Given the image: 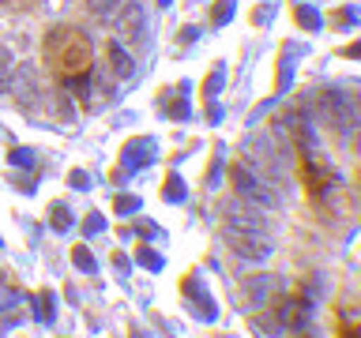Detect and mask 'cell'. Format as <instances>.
Returning a JSON list of instances; mask_svg holds the SVG:
<instances>
[{
	"mask_svg": "<svg viewBox=\"0 0 361 338\" xmlns=\"http://www.w3.org/2000/svg\"><path fill=\"white\" fill-rule=\"evenodd\" d=\"M72 259H75V267H79V270H87V275L94 270V256H90L87 248H75V252H72Z\"/></svg>",
	"mask_w": 361,
	"mask_h": 338,
	"instance_id": "cell-16",
	"label": "cell"
},
{
	"mask_svg": "<svg viewBox=\"0 0 361 338\" xmlns=\"http://www.w3.org/2000/svg\"><path fill=\"white\" fill-rule=\"evenodd\" d=\"M113 27H117L121 42H140L143 38V8L140 4H124L121 15L113 19Z\"/></svg>",
	"mask_w": 361,
	"mask_h": 338,
	"instance_id": "cell-8",
	"label": "cell"
},
{
	"mask_svg": "<svg viewBox=\"0 0 361 338\" xmlns=\"http://www.w3.org/2000/svg\"><path fill=\"white\" fill-rule=\"evenodd\" d=\"M11 162H16V165H27L30 154H27V151H16V154H11Z\"/></svg>",
	"mask_w": 361,
	"mask_h": 338,
	"instance_id": "cell-25",
	"label": "cell"
},
{
	"mask_svg": "<svg viewBox=\"0 0 361 338\" xmlns=\"http://www.w3.org/2000/svg\"><path fill=\"white\" fill-rule=\"evenodd\" d=\"M346 56H361V42H357V45H350V49H346Z\"/></svg>",
	"mask_w": 361,
	"mask_h": 338,
	"instance_id": "cell-28",
	"label": "cell"
},
{
	"mask_svg": "<svg viewBox=\"0 0 361 338\" xmlns=\"http://www.w3.org/2000/svg\"><path fill=\"white\" fill-rule=\"evenodd\" d=\"M275 289H279V278L248 275V278H241V286H237V304L248 308V312H256V308H264V304L275 297Z\"/></svg>",
	"mask_w": 361,
	"mask_h": 338,
	"instance_id": "cell-5",
	"label": "cell"
},
{
	"mask_svg": "<svg viewBox=\"0 0 361 338\" xmlns=\"http://www.w3.org/2000/svg\"><path fill=\"white\" fill-rule=\"evenodd\" d=\"M121 8H124V0H102V4L94 8V15H98V19H109L113 11L121 15Z\"/></svg>",
	"mask_w": 361,
	"mask_h": 338,
	"instance_id": "cell-15",
	"label": "cell"
},
{
	"mask_svg": "<svg viewBox=\"0 0 361 338\" xmlns=\"http://www.w3.org/2000/svg\"><path fill=\"white\" fill-rule=\"evenodd\" d=\"M49 225H53L56 233L72 230V211H68L64 203H53V207H49Z\"/></svg>",
	"mask_w": 361,
	"mask_h": 338,
	"instance_id": "cell-11",
	"label": "cell"
},
{
	"mask_svg": "<svg viewBox=\"0 0 361 338\" xmlns=\"http://www.w3.org/2000/svg\"><path fill=\"white\" fill-rule=\"evenodd\" d=\"M72 184H75V188H87V177L79 173V169H75V173H72Z\"/></svg>",
	"mask_w": 361,
	"mask_h": 338,
	"instance_id": "cell-26",
	"label": "cell"
},
{
	"mask_svg": "<svg viewBox=\"0 0 361 338\" xmlns=\"http://www.w3.org/2000/svg\"><path fill=\"white\" fill-rule=\"evenodd\" d=\"M102 225H106V222H102V214H90V218L83 222V230H87V237H90V233H102Z\"/></svg>",
	"mask_w": 361,
	"mask_h": 338,
	"instance_id": "cell-21",
	"label": "cell"
},
{
	"mask_svg": "<svg viewBox=\"0 0 361 338\" xmlns=\"http://www.w3.org/2000/svg\"><path fill=\"white\" fill-rule=\"evenodd\" d=\"M230 15H233V4H230V0H222V4L214 8V23H226Z\"/></svg>",
	"mask_w": 361,
	"mask_h": 338,
	"instance_id": "cell-20",
	"label": "cell"
},
{
	"mask_svg": "<svg viewBox=\"0 0 361 338\" xmlns=\"http://www.w3.org/2000/svg\"><path fill=\"white\" fill-rule=\"evenodd\" d=\"M11 72H16V64H11V53L0 45V87H8L11 83Z\"/></svg>",
	"mask_w": 361,
	"mask_h": 338,
	"instance_id": "cell-13",
	"label": "cell"
},
{
	"mask_svg": "<svg viewBox=\"0 0 361 338\" xmlns=\"http://www.w3.org/2000/svg\"><path fill=\"white\" fill-rule=\"evenodd\" d=\"M16 323H19V315H11V320L0 323V338H4V331H8V327H16Z\"/></svg>",
	"mask_w": 361,
	"mask_h": 338,
	"instance_id": "cell-27",
	"label": "cell"
},
{
	"mask_svg": "<svg viewBox=\"0 0 361 338\" xmlns=\"http://www.w3.org/2000/svg\"><path fill=\"white\" fill-rule=\"evenodd\" d=\"M271 312L279 315L282 331H293V327H305L312 315V301L309 297H279V301H267Z\"/></svg>",
	"mask_w": 361,
	"mask_h": 338,
	"instance_id": "cell-6",
	"label": "cell"
},
{
	"mask_svg": "<svg viewBox=\"0 0 361 338\" xmlns=\"http://www.w3.org/2000/svg\"><path fill=\"white\" fill-rule=\"evenodd\" d=\"M169 117H177V120H185V117H188V106H185V98L169 106Z\"/></svg>",
	"mask_w": 361,
	"mask_h": 338,
	"instance_id": "cell-22",
	"label": "cell"
},
{
	"mask_svg": "<svg viewBox=\"0 0 361 338\" xmlns=\"http://www.w3.org/2000/svg\"><path fill=\"white\" fill-rule=\"evenodd\" d=\"M147 162H154V143L151 139H132L124 151V169H140Z\"/></svg>",
	"mask_w": 361,
	"mask_h": 338,
	"instance_id": "cell-10",
	"label": "cell"
},
{
	"mask_svg": "<svg viewBox=\"0 0 361 338\" xmlns=\"http://www.w3.org/2000/svg\"><path fill=\"white\" fill-rule=\"evenodd\" d=\"M256 327H259V334H282V323H279V315L271 312V304H267V312L256 308Z\"/></svg>",
	"mask_w": 361,
	"mask_h": 338,
	"instance_id": "cell-12",
	"label": "cell"
},
{
	"mask_svg": "<svg viewBox=\"0 0 361 338\" xmlns=\"http://www.w3.org/2000/svg\"><path fill=\"white\" fill-rule=\"evenodd\" d=\"M219 87H222V68H219L214 75H207V83H203V90H207V98L219 94Z\"/></svg>",
	"mask_w": 361,
	"mask_h": 338,
	"instance_id": "cell-18",
	"label": "cell"
},
{
	"mask_svg": "<svg viewBox=\"0 0 361 338\" xmlns=\"http://www.w3.org/2000/svg\"><path fill=\"white\" fill-rule=\"evenodd\" d=\"M230 180H233L237 199L252 203V207H259V211H267V207L275 211V207H279V192H275V184H267V180L256 173V169L233 165V169H230Z\"/></svg>",
	"mask_w": 361,
	"mask_h": 338,
	"instance_id": "cell-2",
	"label": "cell"
},
{
	"mask_svg": "<svg viewBox=\"0 0 361 338\" xmlns=\"http://www.w3.org/2000/svg\"><path fill=\"white\" fill-rule=\"evenodd\" d=\"M301 180H305V188H309L312 196H320L324 188L335 184V165L320 154V146H316V143L301 151Z\"/></svg>",
	"mask_w": 361,
	"mask_h": 338,
	"instance_id": "cell-4",
	"label": "cell"
},
{
	"mask_svg": "<svg viewBox=\"0 0 361 338\" xmlns=\"http://www.w3.org/2000/svg\"><path fill=\"white\" fill-rule=\"evenodd\" d=\"M135 207H140V199H135V196H121V199H117V211H121V214H132Z\"/></svg>",
	"mask_w": 361,
	"mask_h": 338,
	"instance_id": "cell-19",
	"label": "cell"
},
{
	"mask_svg": "<svg viewBox=\"0 0 361 338\" xmlns=\"http://www.w3.org/2000/svg\"><path fill=\"white\" fill-rule=\"evenodd\" d=\"M0 293H4V270H0Z\"/></svg>",
	"mask_w": 361,
	"mask_h": 338,
	"instance_id": "cell-29",
	"label": "cell"
},
{
	"mask_svg": "<svg viewBox=\"0 0 361 338\" xmlns=\"http://www.w3.org/2000/svg\"><path fill=\"white\" fill-rule=\"evenodd\" d=\"M42 53H45V64L68 83L94 72V45L79 27H53L42 42Z\"/></svg>",
	"mask_w": 361,
	"mask_h": 338,
	"instance_id": "cell-1",
	"label": "cell"
},
{
	"mask_svg": "<svg viewBox=\"0 0 361 338\" xmlns=\"http://www.w3.org/2000/svg\"><path fill=\"white\" fill-rule=\"evenodd\" d=\"M38 320H53V293H38Z\"/></svg>",
	"mask_w": 361,
	"mask_h": 338,
	"instance_id": "cell-14",
	"label": "cell"
},
{
	"mask_svg": "<svg viewBox=\"0 0 361 338\" xmlns=\"http://www.w3.org/2000/svg\"><path fill=\"white\" fill-rule=\"evenodd\" d=\"M293 331H298V334H293V338H316V331H312L309 323H305V327H293Z\"/></svg>",
	"mask_w": 361,
	"mask_h": 338,
	"instance_id": "cell-24",
	"label": "cell"
},
{
	"mask_svg": "<svg viewBox=\"0 0 361 338\" xmlns=\"http://www.w3.org/2000/svg\"><path fill=\"white\" fill-rule=\"evenodd\" d=\"M109 72H113V79H132V72H135L132 53L124 49L121 42H113V45H109Z\"/></svg>",
	"mask_w": 361,
	"mask_h": 338,
	"instance_id": "cell-9",
	"label": "cell"
},
{
	"mask_svg": "<svg viewBox=\"0 0 361 338\" xmlns=\"http://www.w3.org/2000/svg\"><path fill=\"white\" fill-rule=\"evenodd\" d=\"M166 199H185V184H180V180L177 177H169V184H166Z\"/></svg>",
	"mask_w": 361,
	"mask_h": 338,
	"instance_id": "cell-17",
	"label": "cell"
},
{
	"mask_svg": "<svg viewBox=\"0 0 361 338\" xmlns=\"http://www.w3.org/2000/svg\"><path fill=\"white\" fill-rule=\"evenodd\" d=\"M226 225H237V230H259L267 233V222L259 218V214H252V203L237 199V203H226Z\"/></svg>",
	"mask_w": 361,
	"mask_h": 338,
	"instance_id": "cell-7",
	"label": "cell"
},
{
	"mask_svg": "<svg viewBox=\"0 0 361 338\" xmlns=\"http://www.w3.org/2000/svg\"><path fill=\"white\" fill-rule=\"evenodd\" d=\"M222 241L226 248L237 256V259H248V263H264V259L275 252V241L259 230H237V225H226L222 230Z\"/></svg>",
	"mask_w": 361,
	"mask_h": 338,
	"instance_id": "cell-3",
	"label": "cell"
},
{
	"mask_svg": "<svg viewBox=\"0 0 361 338\" xmlns=\"http://www.w3.org/2000/svg\"><path fill=\"white\" fill-rule=\"evenodd\" d=\"M140 263H147V267H162V259H158L151 248H143V252H140Z\"/></svg>",
	"mask_w": 361,
	"mask_h": 338,
	"instance_id": "cell-23",
	"label": "cell"
}]
</instances>
